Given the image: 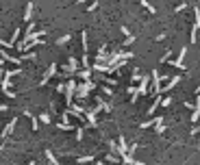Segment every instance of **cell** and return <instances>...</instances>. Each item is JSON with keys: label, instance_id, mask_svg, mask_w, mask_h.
I'll return each mask as SVG.
<instances>
[{"label": "cell", "instance_id": "32", "mask_svg": "<svg viewBox=\"0 0 200 165\" xmlns=\"http://www.w3.org/2000/svg\"><path fill=\"white\" fill-rule=\"evenodd\" d=\"M39 120H42L44 124H50V115H48V113H42V115H39Z\"/></svg>", "mask_w": 200, "mask_h": 165}, {"label": "cell", "instance_id": "5", "mask_svg": "<svg viewBox=\"0 0 200 165\" xmlns=\"http://www.w3.org/2000/svg\"><path fill=\"white\" fill-rule=\"evenodd\" d=\"M76 70H78V61L74 57H70L68 59V65H63V72L65 74H76Z\"/></svg>", "mask_w": 200, "mask_h": 165}, {"label": "cell", "instance_id": "10", "mask_svg": "<svg viewBox=\"0 0 200 165\" xmlns=\"http://www.w3.org/2000/svg\"><path fill=\"white\" fill-rule=\"evenodd\" d=\"M120 161H122V163H126V165H135V163L142 165V161H137L133 154H122V157H120Z\"/></svg>", "mask_w": 200, "mask_h": 165}, {"label": "cell", "instance_id": "11", "mask_svg": "<svg viewBox=\"0 0 200 165\" xmlns=\"http://www.w3.org/2000/svg\"><path fill=\"white\" fill-rule=\"evenodd\" d=\"M76 74H78L83 81H89V78H92V68L87 65V68H83V70H76Z\"/></svg>", "mask_w": 200, "mask_h": 165}, {"label": "cell", "instance_id": "22", "mask_svg": "<svg viewBox=\"0 0 200 165\" xmlns=\"http://www.w3.org/2000/svg\"><path fill=\"white\" fill-rule=\"evenodd\" d=\"M131 43H135V35H126V39H124V48L131 46Z\"/></svg>", "mask_w": 200, "mask_h": 165}, {"label": "cell", "instance_id": "4", "mask_svg": "<svg viewBox=\"0 0 200 165\" xmlns=\"http://www.w3.org/2000/svg\"><path fill=\"white\" fill-rule=\"evenodd\" d=\"M57 70H59V68H57V63H52V65H50L48 70H46V74H44V78H42V82H37V85H39V87L48 85V81L52 78V76H54V74H57Z\"/></svg>", "mask_w": 200, "mask_h": 165}, {"label": "cell", "instance_id": "14", "mask_svg": "<svg viewBox=\"0 0 200 165\" xmlns=\"http://www.w3.org/2000/svg\"><path fill=\"white\" fill-rule=\"evenodd\" d=\"M70 41H72V35L68 33V35H63V37L57 39V46H65V43H70Z\"/></svg>", "mask_w": 200, "mask_h": 165}, {"label": "cell", "instance_id": "28", "mask_svg": "<svg viewBox=\"0 0 200 165\" xmlns=\"http://www.w3.org/2000/svg\"><path fill=\"white\" fill-rule=\"evenodd\" d=\"M96 9H98V2H96V0H94V2H92V4H89V7H87V13H94V11H96Z\"/></svg>", "mask_w": 200, "mask_h": 165}, {"label": "cell", "instance_id": "39", "mask_svg": "<svg viewBox=\"0 0 200 165\" xmlns=\"http://www.w3.org/2000/svg\"><path fill=\"white\" fill-rule=\"evenodd\" d=\"M183 104H185V109H189V111H192V109H194V102H189V100H185V102H183Z\"/></svg>", "mask_w": 200, "mask_h": 165}, {"label": "cell", "instance_id": "13", "mask_svg": "<svg viewBox=\"0 0 200 165\" xmlns=\"http://www.w3.org/2000/svg\"><path fill=\"white\" fill-rule=\"evenodd\" d=\"M31 15H33V2H28V4H26V11H24V20H26V22H31Z\"/></svg>", "mask_w": 200, "mask_h": 165}, {"label": "cell", "instance_id": "41", "mask_svg": "<svg viewBox=\"0 0 200 165\" xmlns=\"http://www.w3.org/2000/svg\"><path fill=\"white\" fill-rule=\"evenodd\" d=\"M7 111V104H0V113H4Z\"/></svg>", "mask_w": 200, "mask_h": 165}, {"label": "cell", "instance_id": "18", "mask_svg": "<svg viewBox=\"0 0 200 165\" xmlns=\"http://www.w3.org/2000/svg\"><path fill=\"white\" fill-rule=\"evenodd\" d=\"M142 7H144V9H146V11H148V13H157V9H154V7H152V4H150L148 0H142Z\"/></svg>", "mask_w": 200, "mask_h": 165}, {"label": "cell", "instance_id": "30", "mask_svg": "<svg viewBox=\"0 0 200 165\" xmlns=\"http://www.w3.org/2000/svg\"><path fill=\"white\" fill-rule=\"evenodd\" d=\"M0 46H2V48H15V43H11V41H4V39H0Z\"/></svg>", "mask_w": 200, "mask_h": 165}, {"label": "cell", "instance_id": "33", "mask_svg": "<svg viewBox=\"0 0 200 165\" xmlns=\"http://www.w3.org/2000/svg\"><path fill=\"white\" fill-rule=\"evenodd\" d=\"M120 33L126 37V35H131V28H128V26H120Z\"/></svg>", "mask_w": 200, "mask_h": 165}, {"label": "cell", "instance_id": "38", "mask_svg": "<svg viewBox=\"0 0 200 165\" xmlns=\"http://www.w3.org/2000/svg\"><path fill=\"white\" fill-rule=\"evenodd\" d=\"M57 91L63 93V91H65V82H59V85H57Z\"/></svg>", "mask_w": 200, "mask_h": 165}, {"label": "cell", "instance_id": "27", "mask_svg": "<svg viewBox=\"0 0 200 165\" xmlns=\"http://www.w3.org/2000/svg\"><path fill=\"white\" fill-rule=\"evenodd\" d=\"M104 161H109V163H118L120 159H118V157H115V154L111 152V154H107V159H104Z\"/></svg>", "mask_w": 200, "mask_h": 165}, {"label": "cell", "instance_id": "42", "mask_svg": "<svg viewBox=\"0 0 200 165\" xmlns=\"http://www.w3.org/2000/svg\"><path fill=\"white\" fill-rule=\"evenodd\" d=\"M76 2H78V4H83V2H87V0H76Z\"/></svg>", "mask_w": 200, "mask_h": 165}, {"label": "cell", "instance_id": "9", "mask_svg": "<svg viewBox=\"0 0 200 165\" xmlns=\"http://www.w3.org/2000/svg\"><path fill=\"white\" fill-rule=\"evenodd\" d=\"M178 82H181V76L176 74V76H172V78H170V82H168L165 87H161V91H172V89H174Z\"/></svg>", "mask_w": 200, "mask_h": 165}, {"label": "cell", "instance_id": "24", "mask_svg": "<svg viewBox=\"0 0 200 165\" xmlns=\"http://www.w3.org/2000/svg\"><path fill=\"white\" fill-rule=\"evenodd\" d=\"M185 9H187V4H185V2H181V4H176V7H174V13H181V11H185Z\"/></svg>", "mask_w": 200, "mask_h": 165}, {"label": "cell", "instance_id": "34", "mask_svg": "<svg viewBox=\"0 0 200 165\" xmlns=\"http://www.w3.org/2000/svg\"><path fill=\"white\" fill-rule=\"evenodd\" d=\"M102 93H104V96H113V89L107 85V87H102Z\"/></svg>", "mask_w": 200, "mask_h": 165}, {"label": "cell", "instance_id": "17", "mask_svg": "<svg viewBox=\"0 0 200 165\" xmlns=\"http://www.w3.org/2000/svg\"><path fill=\"white\" fill-rule=\"evenodd\" d=\"M81 41H83V54H87L89 48H87V33H85V31L81 33Z\"/></svg>", "mask_w": 200, "mask_h": 165}, {"label": "cell", "instance_id": "35", "mask_svg": "<svg viewBox=\"0 0 200 165\" xmlns=\"http://www.w3.org/2000/svg\"><path fill=\"white\" fill-rule=\"evenodd\" d=\"M135 91H137V87H135V85H128V87H126V93H128V96H131V93H135Z\"/></svg>", "mask_w": 200, "mask_h": 165}, {"label": "cell", "instance_id": "3", "mask_svg": "<svg viewBox=\"0 0 200 165\" xmlns=\"http://www.w3.org/2000/svg\"><path fill=\"white\" fill-rule=\"evenodd\" d=\"M74 91H76V81L72 78V81L65 82V91H63V93H65V102H68V104H72V102H74Z\"/></svg>", "mask_w": 200, "mask_h": 165}, {"label": "cell", "instance_id": "20", "mask_svg": "<svg viewBox=\"0 0 200 165\" xmlns=\"http://www.w3.org/2000/svg\"><path fill=\"white\" fill-rule=\"evenodd\" d=\"M76 161H78V163H89V161H94V154H87V157H78Z\"/></svg>", "mask_w": 200, "mask_h": 165}, {"label": "cell", "instance_id": "19", "mask_svg": "<svg viewBox=\"0 0 200 165\" xmlns=\"http://www.w3.org/2000/svg\"><path fill=\"white\" fill-rule=\"evenodd\" d=\"M196 35H198V28L192 26V31H189V41H192V43H196Z\"/></svg>", "mask_w": 200, "mask_h": 165}, {"label": "cell", "instance_id": "31", "mask_svg": "<svg viewBox=\"0 0 200 165\" xmlns=\"http://www.w3.org/2000/svg\"><path fill=\"white\" fill-rule=\"evenodd\" d=\"M18 39H20V28H15V31H13V37H11V43H15Z\"/></svg>", "mask_w": 200, "mask_h": 165}, {"label": "cell", "instance_id": "12", "mask_svg": "<svg viewBox=\"0 0 200 165\" xmlns=\"http://www.w3.org/2000/svg\"><path fill=\"white\" fill-rule=\"evenodd\" d=\"M159 102H161V93H154V102L150 104V109H148V111H146L148 115H154V109L159 107Z\"/></svg>", "mask_w": 200, "mask_h": 165}, {"label": "cell", "instance_id": "8", "mask_svg": "<svg viewBox=\"0 0 200 165\" xmlns=\"http://www.w3.org/2000/svg\"><path fill=\"white\" fill-rule=\"evenodd\" d=\"M128 152V143H126V139L120 135V139H118V154L122 157V154H126Z\"/></svg>", "mask_w": 200, "mask_h": 165}, {"label": "cell", "instance_id": "7", "mask_svg": "<svg viewBox=\"0 0 200 165\" xmlns=\"http://www.w3.org/2000/svg\"><path fill=\"white\" fill-rule=\"evenodd\" d=\"M15 124H18V118H13L11 122H9V124H7V126H4V128H2V135H0V139H7V137H9V135L13 132V128H15Z\"/></svg>", "mask_w": 200, "mask_h": 165}, {"label": "cell", "instance_id": "36", "mask_svg": "<svg viewBox=\"0 0 200 165\" xmlns=\"http://www.w3.org/2000/svg\"><path fill=\"white\" fill-rule=\"evenodd\" d=\"M28 118H31V124H33V130H37V126H39L37 124V118H33V115H28Z\"/></svg>", "mask_w": 200, "mask_h": 165}, {"label": "cell", "instance_id": "1", "mask_svg": "<svg viewBox=\"0 0 200 165\" xmlns=\"http://www.w3.org/2000/svg\"><path fill=\"white\" fill-rule=\"evenodd\" d=\"M148 93H161V76H159V72L157 70H152V74H150V85H148Z\"/></svg>", "mask_w": 200, "mask_h": 165}, {"label": "cell", "instance_id": "16", "mask_svg": "<svg viewBox=\"0 0 200 165\" xmlns=\"http://www.w3.org/2000/svg\"><path fill=\"white\" fill-rule=\"evenodd\" d=\"M139 78H142V72H139V68H135L131 74V82H139Z\"/></svg>", "mask_w": 200, "mask_h": 165}, {"label": "cell", "instance_id": "26", "mask_svg": "<svg viewBox=\"0 0 200 165\" xmlns=\"http://www.w3.org/2000/svg\"><path fill=\"white\" fill-rule=\"evenodd\" d=\"M83 137H85V130L83 128H76V141H83Z\"/></svg>", "mask_w": 200, "mask_h": 165}, {"label": "cell", "instance_id": "37", "mask_svg": "<svg viewBox=\"0 0 200 165\" xmlns=\"http://www.w3.org/2000/svg\"><path fill=\"white\" fill-rule=\"evenodd\" d=\"M170 57H172V52H170V50H168V52H165V54H163V57H161V63H165V61H168V59H170Z\"/></svg>", "mask_w": 200, "mask_h": 165}, {"label": "cell", "instance_id": "40", "mask_svg": "<svg viewBox=\"0 0 200 165\" xmlns=\"http://www.w3.org/2000/svg\"><path fill=\"white\" fill-rule=\"evenodd\" d=\"M198 132H200V126H194V128L189 130V135H198Z\"/></svg>", "mask_w": 200, "mask_h": 165}, {"label": "cell", "instance_id": "21", "mask_svg": "<svg viewBox=\"0 0 200 165\" xmlns=\"http://www.w3.org/2000/svg\"><path fill=\"white\" fill-rule=\"evenodd\" d=\"M102 82H107L109 87H115V85H118V81H115V78H111V76H104V78H102Z\"/></svg>", "mask_w": 200, "mask_h": 165}, {"label": "cell", "instance_id": "15", "mask_svg": "<svg viewBox=\"0 0 200 165\" xmlns=\"http://www.w3.org/2000/svg\"><path fill=\"white\" fill-rule=\"evenodd\" d=\"M194 26L200 28V9L198 7H194Z\"/></svg>", "mask_w": 200, "mask_h": 165}, {"label": "cell", "instance_id": "25", "mask_svg": "<svg viewBox=\"0 0 200 165\" xmlns=\"http://www.w3.org/2000/svg\"><path fill=\"white\" fill-rule=\"evenodd\" d=\"M159 104H161V107H170V104H172V98H170V96H168V98H161Z\"/></svg>", "mask_w": 200, "mask_h": 165}, {"label": "cell", "instance_id": "23", "mask_svg": "<svg viewBox=\"0 0 200 165\" xmlns=\"http://www.w3.org/2000/svg\"><path fill=\"white\" fill-rule=\"evenodd\" d=\"M46 159H48L50 163H59V161H57V157H54V154H52L50 150H46Z\"/></svg>", "mask_w": 200, "mask_h": 165}, {"label": "cell", "instance_id": "29", "mask_svg": "<svg viewBox=\"0 0 200 165\" xmlns=\"http://www.w3.org/2000/svg\"><path fill=\"white\" fill-rule=\"evenodd\" d=\"M109 150H111L113 154H118V143H115V141H109Z\"/></svg>", "mask_w": 200, "mask_h": 165}, {"label": "cell", "instance_id": "2", "mask_svg": "<svg viewBox=\"0 0 200 165\" xmlns=\"http://www.w3.org/2000/svg\"><path fill=\"white\" fill-rule=\"evenodd\" d=\"M185 54H187V48H181V50H178V57H176L174 61H172V59H168L165 63H168V65H172V68H176V70H185V68H187V65L183 63Z\"/></svg>", "mask_w": 200, "mask_h": 165}, {"label": "cell", "instance_id": "6", "mask_svg": "<svg viewBox=\"0 0 200 165\" xmlns=\"http://www.w3.org/2000/svg\"><path fill=\"white\" fill-rule=\"evenodd\" d=\"M148 85H150V76H144V74H142V78H139V87H137V93H139V96H146V93H148Z\"/></svg>", "mask_w": 200, "mask_h": 165}]
</instances>
